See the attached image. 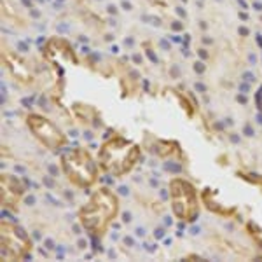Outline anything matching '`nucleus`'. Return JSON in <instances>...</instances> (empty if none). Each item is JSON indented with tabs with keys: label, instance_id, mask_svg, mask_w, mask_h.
<instances>
[{
	"label": "nucleus",
	"instance_id": "f257e3e1",
	"mask_svg": "<svg viewBox=\"0 0 262 262\" xmlns=\"http://www.w3.org/2000/svg\"><path fill=\"white\" fill-rule=\"evenodd\" d=\"M117 213H119L117 194H114L109 187H101L94 190L91 199L79 208L77 217L80 220V225L93 238H101L115 220Z\"/></svg>",
	"mask_w": 262,
	"mask_h": 262
},
{
	"label": "nucleus",
	"instance_id": "f03ea898",
	"mask_svg": "<svg viewBox=\"0 0 262 262\" xmlns=\"http://www.w3.org/2000/svg\"><path fill=\"white\" fill-rule=\"evenodd\" d=\"M140 161V149L136 143L124 138L122 135H114L103 142L98 152V163L103 171L110 177L128 175L135 164Z\"/></svg>",
	"mask_w": 262,
	"mask_h": 262
},
{
	"label": "nucleus",
	"instance_id": "7ed1b4c3",
	"mask_svg": "<svg viewBox=\"0 0 262 262\" xmlns=\"http://www.w3.org/2000/svg\"><path fill=\"white\" fill-rule=\"evenodd\" d=\"M59 164H61V171L67 175V178L79 187L86 189L96 182L98 171H96V164H94L89 150L68 149L61 156Z\"/></svg>",
	"mask_w": 262,
	"mask_h": 262
},
{
	"label": "nucleus",
	"instance_id": "20e7f679",
	"mask_svg": "<svg viewBox=\"0 0 262 262\" xmlns=\"http://www.w3.org/2000/svg\"><path fill=\"white\" fill-rule=\"evenodd\" d=\"M169 203L171 211L182 222H196L199 217V201L194 185L180 177L169 182Z\"/></svg>",
	"mask_w": 262,
	"mask_h": 262
},
{
	"label": "nucleus",
	"instance_id": "39448f33",
	"mask_svg": "<svg viewBox=\"0 0 262 262\" xmlns=\"http://www.w3.org/2000/svg\"><path fill=\"white\" fill-rule=\"evenodd\" d=\"M26 124H28L30 131L33 133V136L37 138L46 149L58 150V149H61V147H65V143H67L65 133L59 130L53 121L46 119L44 115H40V114H30L26 117Z\"/></svg>",
	"mask_w": 262,
	"mask_h": 262
},
{
	"label": "nucleus",
	"instance_id": "423d86ee",
	"mask_svg": "<svg viewBox=\"0 0 262 262\" xmlns=\"http://www.w3.org/2000/svg\"><path fill=\"white\" fill-rule=\"evenodd\" d=\"M7 250L9 259H23L28 257L30 240L23 227L16 224L2 222V252Z\"/></svg>",
	"mask_w": 262,
	"mask_h": 262
},
{
	"label": "nucleus",
	"instance_id": "0eeeda50",
	"mask_svg": "<svg viewBox=\"0 0 262 262\" xmlns=\"http://www.w3.org/2000/svg\"><path fill=\"white\" fill-rule=\"evenodd\" d=\"M25 196V185L21 178L16 175H2V205L4 206H16Z\"/></svg>",
	"mask_w": 262,
	"mask_h": 262
},
{
	"label": "nucleus",
	"instance_id": "6e6552de",
	"mask_svg": "<svg viewBox=\"0 0 262 262\" xmlns=\"http://www.w3.org/2000/svg\"><path fill=\"white\" fill-rule=\"evenodd\" d=\"M75 115L82 121V122H96L100 126V115L94 110L93 105H86V103H75L74 105Z\"/></svg>",
	"mask_w": 262,
	"mask_h": 262
},
{
	"label": "nucleus",
	"instance_id": "1a4fd4ad",
	"mask_svg": "<svg viewBox=\"0 0 262 262\" xmlns=\"http://www.w3.org/2000/svg\"><path fill=\"white\" fill-rule=\"evenodd\" d=\"M243 133L248 136V138L255 136V130H253V126H252L250 122H245V124H243Z\"/></svg>",
	"mask_w": 262,
	"mask_h": 262
},
{
	"label": "nucleus",
	"instance_id": "9d476101",
	"mask_svg": "<svg viewBox=\"0 0 262 262\" xmlns=\"http://www.w3.org/2000/svg\"><path fill=\"white\" fill-rule=\"evenodd\" d=\"M164 234H166V229L164 227H157L154 236H156V240H161V238H164Z\"/></svg>",
	"mask_w": 262,
	"mask_h": 262
},
{
	"label": "nucleus",
	"instance_id": "9b49d317",
	"mask_svg": "<svg viewBox=\"0 0 262 262\" xmlns=\"http://www.w3.org/2000/svg\"><path fill=\"white\" fill-rule=\"evenodd\" d=\"M122 241H124V245H126V246H135V238H133V236H130V234H126Z\"/></svg>",
	"mask_w": 262,
	"mask_h": 262
},
{
	"label": "nucleus",
	"instance_id": "f8f14e48",
	"mask_svg": "<svg viewBox=\"0 0 262 262\" xmlns=\"http://www.w3.org/2000/svg\"><path fill=\"white\" fill-rule=\"evenodd\" d=\"M117 194H119V196H128V194H130V189L126 187V185H119V187H117Z\"/></svg>",
	"mask_w": 262,
	"mask_h": 262
},
{
	"label": "nucleus",
	"instance_id": "ddd939ff",
	"mask_svg": "<svg viewBox=\"0 0 262 262\" xmlns=\"http://www.w3.org/2000/svg\"><path fill=\"white\" fill-rule=\"evenodd\" d=\"M44 245H46V248H47V250H54V240H53V238H47Z\"/></svg>",
	"mask_w": 262,
	"mask_h": 262
},
{
	"label": "nucleus",
	"instance_id": "4468645a",
	"mask_svg": "<svg viewBox=\"0 0 262 262\" xmlns=\"http://www.w3.org/2000/svg\"><path fill=\"white\" fill-rule=\"evenodd\" d=\"M122 222H124V224H130L131 222V213L130 211H124V213H122Z\"/></svg>",
	"mask_w": 262,
	"mask_h": 262
},
{
	"label": "nucleus",
	"instance_id": "2eb2a0df",
	"mask_svg": "<svg viewBox=\"0 0 262 262\" xmlns=\"http://www.w3.org/2000/svg\"><path fill=\"white\" fill-rule=\"evenodd\" d=\"M194 70H196L198 74H203V72H205V65H203V63H196V67H194Z\"/></svg>",
	"mask_w": 262,
	"mask_h": 262
},
{
	"label": "nucleus",
	"instance_id": "dca6fc26",
	"mask_svg": "<svg viewBox=\"0 0 262 262\" xmlns=\"http://www.w3.org/2000/svg\"><path fill=\"white\" fill-rule=\"evenodd\" d=\"M135 234L140 236V238H143V236H145V229H143V227H136V229H135Z\"/></svg>",
	"mask_w": 262,
	"mask_h": 262
},
{
	"label": "nucleus",
	"instance_id": "f3484780",
	"mask_svg": "<svg viewBox=\"0 0 262 262\" xmlns=\"http://www.w3.org/2000/svg\"><path fill=\"white\" fill-rule=\"evenodd\" d=\"M25 203L28 206H32V203H35V196H28V198L25 199Z\"/></svg>",
	"mask_w": 262,
	"mask_h": 262
},
{
	"label": "nucleus",
	"instance_id": "a211bd4d",
	"mask_svg": "<svg viewBox=\"0 0 262 262\" xmlns=\"http://www.w3.org/2000/svg\"><path fill=\"white\" fill-rule=\"evenodd\" d=\"M196 89H198L199 93H205V91H206V88H205V86H203V84H199V82L196 84Z\"/></svg>",
	"mask_w": 262,
	"mask_h": 262
},
{
	"label": "nucleus",
	"instance_id": "6ab92c4d",
	"mask_svg": "<svg viewBox=\"0 0 262 262\" xmlns=\"http://www.w3.org/2000/svg\"><path fill=\"white\" fill-rule=\"evenodd\" d=\"M238 101H240V103H246V96H243V94H238Z\"/></svg>",
	"mask_w": 262,
	"mask_h": 262
},
{
	"label": "nucleus",
	"instance_id": "aec40b11",
	"mask_svg": "<svg viewBox=\"0 0 262 262\" xmlns=\"http://www.w3.org/2000/svg\"><path fill=\"white\" fill-rule=\"evenodd\" d=\"M231 135H232V136H231V140H232L234 143H238V142H240V136H236V133H231Z\"/></svg>",
	"mask_w": 262,
	"mask_h": 262
}]
</instances>
